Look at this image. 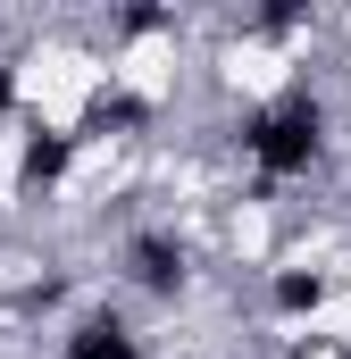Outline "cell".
<instances>
[{
    "label": "cell",
    "mask_w": 351,
    "mask_h": 359,
    "mask_svg": "<svg viewBox=\"0 0 351 359\" xmlns=\"http://www.w3.org/2000/svg\"><path fill=\"white\" fill-rule=\"evenodd\" d=\"M326 100L310 84H284L276 100H260L251 117H243V159H251V176L260 184H293L310 176L318 159H326Z\"/></svg>",
    "instance_id": "1"
},
{
    "label": "cell",
    "mask_w": 351,
    "mask_h": 359,
    "mask_svg": "<svg viewBox=\"0 0 351 359\" xmlns=\"http://www.w3.org/2000/svg\"><path fill=\"white\" fill-rule=\"evenodd\" d=\"M117 268H126V284H134L143 301H184V284H192V243H184L176 226H134L126 251H117Z\"/></svg>",
    "instance_id": "2"
},
{
    "label": "cell",
    "mask_w": 351,
    "mask_h": 359,
    "mask_svg": "<svg viewBox=\"0 0 351 359\" xmlns=\"http://www.w3.org/2000/svg\"><path fill=\"white\" fill-rule=\"evenodd\" d=\"M67 359H151V343H143V326L126 318V309H76L67 318V343H59Z\"/></svg>",
    "instance_id": "3"
},
{
    "label": "cell",
    "mask_w": 351,
    "mask_h": 359,
    "mask_svg": "<svg viewBox=\"0 0 351 359\" xmlns=\"http://www.w3.org/2000/svg\"><path fill=\"white\" fill-rule=\"evenodd\" d=\"M76 142H84V134L34 126V134H25V151H17V192H59L67 168H76Z\"/></svg>",
    "instance_id": "4"
},
{
    "label": "cell",
    "mask_w": 351,
    "mask_h": 359,
    "mask_svg": "<svg viewBox=\"0 0 351 359\" xmlns=\"http://www.w3.org/2000/svg\"><path fill=\"white\" fill-rule=\"evenodd\" d=\"M134 126H151V100H134V92H100L84 109V134H134Z\"/></svg>",
    "instance_id": "5"
},
{
    "label": "cell",
    "mask_w": 351,
    "mask_h": 359,
    "mask_svg": "<svg viewBox=\"0 0 351 359\" xmlns=\"http://www.w3.org/2000/svg\"><path fill=\"white\" fill-rule=\"evenodd\" d=\"M267 301H276L284 318H310V309L326 301V276H310V268H284L276 284H267Z\"/></svg>",
    "instance_id": "6"
},
{
    "label": "cell",
    "mask_w": 351,
    "mask_h": 359,
    "mask_svg": "<svg viewBox=\"0 0 351 359\" xmlns=\"http://www.w3.org/2000/svg\"><path fill=\"white\" fill-rule=\"evenodd\" d=\"M176 8H117V34H168Z\"/></svg>",
    "instance_id": "7"
},
{
    "label": "cell",
    "mask_w": 351,
    "mask_h": 359,
    "mask_svg": "<svg viewBox=\"0 0 351 359\" xmlns=\"http://www.w3.org/2000/svg\"><path fill=\"white\" fill-rule=\"evenodd\" d=\"M293 25H310V8H260L243 34H293Z\"/></svg>",
    "instance_id": "8"
},
{
    "label": "cell",
    "mask_w": 351,
    "mask_h": 359,
    "mask_svg": "<svg viewBox=\"0 0 351 359\" xmlns=\"http://www.w3.org/2000/svg\"><path fill=\"white\" fill-rule=\"evenodd\" d=\"M0 117H17V67L0 59Z\"/></svg>",
    "instance_id": "9"
},
{
    "label": "cell",
    "mask_w": 351,
    "mask_h": 359,
    "mask_svg": "<svg viewBox=\"0 0 351 359\" xmlns=\"http://www.w3.org/2000/svg\"><path fill=\"white\" fill-rule=\"evenodd\" d=\"M0 243H8V217H0Z\"/></svg>",
    "instance_id": "10"
}]
</instances>
